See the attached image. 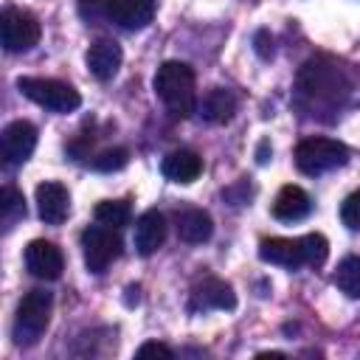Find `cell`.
Listing matches in <instances>:
<instances>
[{"label": "cell", "mask_w": 360, "mask_h": 360, "mask_svg": "<svg viewBox=\"0 0 360 360\" xmlns=\"http://www.w3.org/2000/svg\"><path fill=\"white\" fill-rule=\"evenodd\" d=\"M155 96L172 115L188 118L197 110L194 70L186 62H163L155 73Z\"/></svg>", "instance_id": "obj_1"}, {"label": "cell", "mask_w": 360, "mask_h": 360, "mask_svg": "<svg viewBox=\"0 0 360 360\" xmlns=\"http://www.w3.org/2000/svg\"><path fill=\"white\" fill-rule=\"evenodd\" d=\"M87 22H115L127 31L146 28L155 17V0H79Z\"/></svg>", "instance_id": "obj_2"}, {"label": "cell", "mask_w": 360, "mask_h": 360, "mask_svg": "<svg viewBox=\"0 0 360 360\" xmlns=\"http://www.w3.org/2000/svg\"><path fill=\"white\" fill-rule=\"evenodd\" d=\"M298 90H301L304 98L312 101V107L315 104L318 107L321 104L335 107V104L343 101L349 84H346V79H343V73H340L338 65H329L323 59H312L298 73Z\"/></svg>", "instance_id": "obj_3"}, {"label": "cell", "mask_w": 360, "mask_h": 360, "mask_svg": "<svg viewBox=\"0 0 360 360\" xmlns=\"http://www.w3.org/2000/svg\"><path fill=\"white\" fill-rule=\"evenodd\" d=\"M51 309H53V295L48 290H31L22 295V301L17 304V315H14V343L17 346H34L42 332L48 329L51 321Z\"/></svg>", "instance_id": "obj_4"}, {"label": "cell", "mask_w": 360, "mask_h": 360, "mask_svg": "<svg viewBox=\"0 0 360 360\" xmlns=\"http://www.w3.org/2000/svg\"><path fill=\"white\" fill-rule=\"evenodd\" d=\"M17 87L25 98H31L34 104L53 110V112H73L82 104V96L76 87H70L68 82L59 79H39V76H20Z\"/></svg>", "instance_id": "obj_5"}, {"label": "cell", "mask_w": 360, "mask_h": 360, "mask_svg": "<svg viewBox=\"0 0 360 360\" xmlns=\"http://www.w3.org/2000/svg\"><path fill=\"white\" fill-rule=\"evenodd\" d=\"M346 160H349V149L335 138H304L295 146V166L309 177L332 172Z\"/></svg>", "instance_id": "obj_6"}, {"label": "cell", "mask_w": 360, "mask_h": 360, "mask_svg": "<svg viewBox=\"0 0 360 360\" xmlns=\"http://www.w3.org/2000/svg\"><path fill=\"white\" fill-rule=\"evenodd\" d=\"M82 250H84V267L90 273H104L121 256L118 228H107L101 222L84 228V233H82Z\"/></svg>", "instance_id": "obj_7"}, {"label": "cell", "mask_w": 360, "mask_h": 360, "mask_svg": "<svg viewBox=\"0 0 360 360\" xmlns=\"http://www.w3.org/2000/svg\"><path fill=\"white\" fill-rule=\"evenodd\" d=\"M0 39L8 53L31 51L39 42V20L25 8L8 6L3 8V17H0Z\"/></svg>", "instance_id": "obj_8"}, {"label": "cell", "mask_w": 360, "mask_h": 360, "mask_svg": "<svg viewBox=\"0 0 360 360\" xmlns=\"http://www.w3.org/2000/svg\"><path fill=\"white\" fill-rule=\"evenodd\" d=\"M37 146V127L31 121H11L0 135V155L6 166H22Z\"/></svg>", "instance_id": "obj_9"}, {"label": "cell", "mask_w": 360, "mask_h": 360, "mask_svg": "<svg viewBox=\"0 0 360 360\" xmlns=\"http://www.w3.org/2000/svg\"><path fill=\"white\" fill-rule=\"evenodd\" d=\"M236 307V295L233 287L225 284L222 278L205 276L202 281H197L191 287V298H188V312H208V309H233Z\"/></svg>", "instance_id": "obj_10"}, {"label": "cell", "mask_w": 360, "mask_h": 360, "mask_svg": "<svg viewBox=\"0 0 360 360\" xmlns=\"http://www.w3.org/2000/svg\"><path fill=\"white\" fill-rule=\"evenodd\" d=\"M25 267H28L31 276L45 278V281H53V278H59L62 270H65V256H62V250H59L53 242H48V239H34V242H28V248H25Z\"/></svg>", "instance_id": "obj_11"}, {"label": "cell", "mask_w": 360, "mask_h": 360, "mask_svg": "<svg viewBox=\"0 0 360 360\" xmlns=\"http://www.w3.org/2000/svg\"><path fill=\"white\" fill-rule=\"evenodd\" d=\"M37 211L45 225H62L70 211V194L62 183L45 180L37 186Z\"/></svg>", "instance_id": "obj_12"}, {"label": "cell", "mask_w": 360, "mask_h": 360, "mask_svg": "<svg viewBox=\"0 0 360 360\" xmlns=\"http://www.w3.org/2000/svg\"><path fill=\"white\" fill-rule=\"evenodd\" d=\"M259 259L267 264H278L287 270H298L307 264V250H304V236L301 239H284L273 236L259 245Z\"/></svg>", "instance_id": "obj_13"}, {"label": "cell", "mask_w": 360, "mask_h": 360, "mask_svg": "<svg viewBox=\"0 0 360 360\" xmlns=\"http://www.w3.org/2000/svg\"><path fill=\"white\" fill-rule=\"evenodd\" d=\"M135 250L141 256H152L166 242V217L160 211H143L135 222Z\"/></svg>", "instance_id": "obj_14"}, {"label": "cell", "mask_w": 360, "mask_h": 360, "mask_svg": "<svg viewBox=\"0 0 360 360\" xmlns=\"http://www.w3.org/2000/svg\"><path fill=\"white\" fill-rule=\"evenodd\" d=\"M121 59H124V53H121V45L115 39H96L87 51V68L101 82H107L118 73Z\"/></svg>", "instance_id": "obj_15"}, {"label": "cell", "mask_w": 360, "mask_h": 360, "mask_svg": "<svg viewBox=\"0 0 360 360\" xmlns=\"http://www.w3.org/2000/svg\"><path fill=\"white\" fill-rule=\"evenodd\" d=\"M312 208V200L309 194L301 188V186H284L278 194H276V202H273V217L281 219V222H298L309 214Z\"/></svg>", "instance_id": "obj_16"}, {"label": "cell", "mask_w": 360, "mask_h": 360, "mask_svg": "<svg viewBox=\"0 0 360 360\" xmlns=\"http://www.w3.org/2000/svg\"><path fill=\"white\" fill-rule=\"evenodd\" d=\"M163 174L172 180V183H194L197 177H200V172H202V160H200V155L197 152H191V149H174V152H169L166 158H163Z\"/></svg>", "instance_id": "obj_17"}, {"label": "cell", "mask_w": 360, "mask_h": 360, "mask_svg": "<svg viewBox=\"0 0 360 360\" xmlns=\"http://www.w3.org/2000/svg\"><path fill=\"white\" fill-rule=\"evenodd\" d=\"M214 233V222L202 208H188L177 214V236L188 245H202Z\"/></svg>", "instance_id": "obj_18"}, {"label": "cell", "mask_w": 360, "mask_h": 360, "mask_svg": "<svg viewBox=\"0 0 360 360\" xmlns=\"http://www.w3.org/2000/svg\"><path fill=\"white\" fill-rule=\"evenodd\" d=\"M200 112H202V118L211 121V124H225V121L236 112V98H233L231 90H225V87H214V90L202 98Z\"/></svg>", "instance_id": "obj_19"}, {"label": "cell", "mask_w": 360, "mask_h": 360, "mask_svg": "<svg viewBox=\"0 0 360 360\" xmlns=\"http://www.w3.org/2000/svg\"><path fill=\"white\" fill-rule=\"evenodd\" d=\"M335 287L349 295L360 298V256H346L335 270Z\"/></svg>", "instance_id": "obj_20"}, {"label": "cell", "mask_w": 360, "mask_h": 360, "mask_svg": "<svg viewBox=\"0 0 360 360\" xmlns=\"http://www.w3.org/2000/svg\"><path fill=\"white\" fill-rule=\"evenodd\" d=\"M129 202L127 200H104V202H98L96 205V211H93V217H96V222H101V225H107V228H124L127 222H129Z\"/></svg>", "instance_id": "obj_21"}, {"label": "cell", "mask_w": 360, "mask_h": 360, "mask_svg": "<svg viewBox=\"0 0 360 360\" xmlns=\"http://www.w3.org/2000/svg\"><path fill=\"white\" fill-rule=\"evenodd\" d=\"M22 217H25V200H22V194L14 186H6L3 194H0V219H3L6 231L14 228Z\"/></svg>", "instance_id": "obj_22"}, {"label": "cell", "mask_w": 360, "mask_h": 360, "mask_svg": "<svg viewBox=\"0 0 360 360\" xmlns=\"http://www.w3.org/2000/svg\"><path fill=\"white\" fill-rule=\"evenodd\" d=\"M127 160H129V152L124 146H115V149H104L101 155H96L93 166L98 172H118V169L127 166Z\"/></svg>", "instance_id": "obj_23"}, {"label": "cell", "mask_w": 360, "mask_h": 360, "mask_svg": "<svg viewBox=\"0 0 360 360\" xmlns=\"http://www.w3.org/2000/svg\"><path fill=\"white\" fill-rule=\"evenodd\" d=\"M340 219H343L346 228L360 231V191H354V194H349V197L343 200V205H340Z\"/></svg>", "instance_id": "obj_24"}, {"label": "cell", "mask_w": 360, "mask_h": 360, "mask_svg": "<svg viewBox=\"0 0 360 360\" xmlns=\"http://www.w3.org/2000/svg\"><path fill=\"white\" fill-rule=\"evenodd\" d=\"M135 357H138V360H146V357H163V360H172V357H174V352H172L169 346H163V343L149 340V343H143V346L135 352Z\"/></svg>", "instance_id": "obj_25"}]
</instances>
